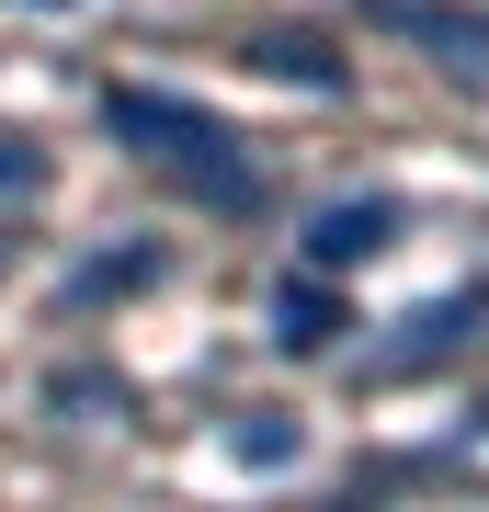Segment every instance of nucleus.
Wrapping results in <instances>:
<instances>
[{
    "label": "nucleus",
    "instance_id": "nucleus-1",
    "mask_svg": "<svg viewBox=\"0 0 489 512\" xmlns=\"http://www.w3.org/2000/svg\"><path fill=\"white\" fill-rule=\"evenodd\" d=\"M103 126L126 137V148H148V160H171L182 183H205L217 205H251V194H262L251 160H239V126H228V114H205V103H182V92L114 80V92H103Z\"/></svg>",
    "mask_w": 489,
    "mask_h": 512
},
{
    "label": "nucleus",
    "instance_id": "nucleus-2",
    "mask_svg": "<svg viewBox=\"0 0 489 512\" xmlns=\"http://www.w3.org/2000/svg\"><path fill=\"white\" fill-rule=\"evenodd\" d=\"M387 239H399V205H387V194H353V205H330V217L308 228V262H319V274H353V262H376Z\"/></svg>",
    "mask_w": 489,
    "mask_h": 512
},
{
    "label": "nucleus",
    "instance_id": "nucleus-3",
    "mask_svg": "<svg viewBox=\"0 0 489 512\" xmlns=\"http://www.w3.org/2000/svg\"><path fill=\"white\" fill-rule=\"evenodd\" d=\"M342 319H353V308H342L319 274H308V285H296V274L273 285V353H330V342H342Z\"/></svg>",
    "mask_w": 489,
    "mask_h": 512
},
{
    "label": "nucleus",
    "instance_id": "nucleus-4",
    "mask_svg": "<svg viewBox=\"0 0 489 512\" xmlns=\"http://www.w3.org/2000/svg\"><path fill=\"white\" fill-rule=\"evenodd\" d=\"M478 319H489V285H478V296H433V308H421L399 342H387V376H421L433 353H455V342H467Z\"/></svg>",
    "mask_w": 489,
    "mask_h": 512
},
{
    "label": "nucleus",
    "instance_id": "nucleus-5",
    "mask_svg": "<svg viewBox=\"0 0 489 512\" xmlns=\"http://www.w3.org/2000/svg\"><path fill=\"white\" fill-rule=\"evenodd\" d=\"M251 57H262L273 80H308V92H342V57H330V35H296V23H285V35H262Z\"/></svg>",
    "mask_w": 489,
    "mask_h": 512
},
{
    "label": "nucleus",
    "instance_id": "nucleus-6",
    "mask_svg": "<svg viewBox=\"0 0 489 512\" xmlns=\"http://www.w3.org/2000/svg\"><path fill=\"white\" fill-rule=\"evenodd\" d=\"M148 274H160V251H103V262L69 274V308H103V296H126V285H148Z\"/></svg>",
    "mask_w": 489,
    "mask_h": 512
},
{
    "label": "nucleus",
    "instance_id": "nucleus-7",
    "mask_svg": "<svg viewBox=\"0 0 489 512\" xmlns=\"http://www.w3.org/2000/svg\"><path fill=\"white\" fill-rule=\"evenodd\" d=\"M228 456L239 467H296V421H228Z\"/></svg>",
    "mask_w": 489,
    "mask_h": 512
},
{
    "label": "nucleus",
    "instance_id": "nucleus-8",
    "mask_svg": "<svg viewBox=\"0 0 489 512\" xmlns=\"http://www.w3.org/2000/svg\"><path fill=\"white\" fill-rule=\"evenodd\" d=\"M57 410H69V421H103V410H126V387H114V376H57Z\"/></svg>",
    "mask_w": 489,
    "mask_h": 512
},
{
    "label": "nucleus",
    "instance_id": "nucleus-9",
    "mask_svg": "<svg viewBox=\"0 0 489 512\" xmlns=\"http://www.w3.org/2000/svg\"><path fill=\"white\" fill-rule=\"evenodd\" d=\"M46 183V148H23V137H0V194H35Z\"/></svg>",
    "mask_w": 489,
    "mask_h": 512
},
{
    "label": "nucleus",
    "instance_id": "nucleus-10",
    "mask_svg": "<svg viewBox=\"0 0 489 512\" xmlns=\"http://www.w3.org/2000/svg\"><path fill=\"white\" fill-rule=\"evenodd\" d=\"M23 12H69V0H23Z\"/></svg>",
    "mask_w": 489,
    "mask_h": 512
}]
</instances>
